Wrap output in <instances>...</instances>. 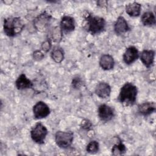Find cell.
I'll list each match as a JSON object with an SVG mask.
<instances>
[{
	"instance_id": "cell-1",
	"label": "cell",
	"mask_w": 156,
	"mask_h": 156,
	"mask_svg": "<svg viewBox=\"0 0 156 156\" xmlns=\"http://www.w3.org/2000/svg\"><path fill=\"white\" fill-rule=\"evenodd\" d=\"M137 93V87L132 83L126 82L121 88L118 100L125 105H133L136 102Z\"/></svg>"
},
{
	"instance_id": "cell-2",
	"label": "cell",
	"mask_w": 156,
	"mask_h": 156,
	"mask_svg": "<svg viewBox=\"0 0 156 156\" xmlns=\"http://www.w3.org/2000/svg\"><path fill=\"white\" fill-rule=\"evenodd\" d=\"M4 32L8 37L20 34L24 27V23L20 17H9L4 20Z\"/></svg>"
},
{
	"instance_id": "cell-3",
	"label": "cell",
	"mask_w": 156,
	"mask_h": 156,
	"mask_svg": "<svg viewBox=\"0 0 156 156\" xmlns=\"http://www.w3.org/2000/svg\"><path fill=\"white\" fill-rule=\"evenodd\" d=\"M86 20L87 21L88 30L91 34H98L104 30L105 21L103 18L88 15Z\"/></svg>"
},
{
	"instance_id": "cell-4",
	"label": "cell",
	"mask_w": 156,
	"mask_h": 156,
	"mask_svg": "<svg viewBox=\"0 0 156 156\" xmlns=\"http://www.w3.org/2000/svg\"><path fill=\"white\" fill-rule=\"evenodd\" d=\"M74 139V134L71 131H57L55 134V141L60 148L67 149L71 146Z\"/></svg>"
},
{
	"instance_id": "cell-5",
	"label": "cell",
	"mask_w": 156,
	"mask_h": 156,
	"mask_svg": "<svg viewBox=\"0 0 156 156\" xmlns=\"http://www.w3.org/2000/svg\"><path fill=\"white\" fill-rule=\"evenodd\" d=\"M48 129L41 122H37L30 130L32 140L37 144H43L48 135Z\"/></svg>"
},
{
	"instance_id": "cell-6",
	"label": "cell",
	"mask_w": 156,
	"mask_h": 156,
	"mask_svg": "<svg viewBox=\"0 0 156 156\" xmlns=\"http://www.w3.org/2000/svg\"><path fill=\"white\" fill-rule=\"evenodd\" d=\"M34 118L42 119L47 117L50 113V108L48 105L43 101L37 102L32 108Z\"/></svg>"
},
{
	"instance_id": "cell-7",
	"label": "cell",
	"mask_w": 156,
	"mask_h": 156,
	"mask_svg": "<svg viewBox=\"0 0 156 156\" xmlns=\"http://www.w3.org/2000/svg\"><path fill=\"white\" fill-rule=\"evenodd\" d=\"M98 113L100 119L104 122H107L112 120L115 116L113 108L104 104L99 106Z\"/></svg>"
},
{
	"instance_id": "cell-8",
	"label": "cell",
	"mask_w": 156,
	"mask_h": 156,
	"mask_svg": "<svg viewBox=\"0 0 156 156\" xmlns=\"http://www.w3.org/2000/svg\"><path fill=\"white\" fill-rule=\"evenodd\" d=\"M138 57L139 52L138 49L135 46H131L126 48L124 53L123 54L122 59L126 64L130 65L136 60Z\"/></svg>"
},
{
	"instance_id": "cell-9",
	"label": "cell",
	"mask_w": 156,
	"mask_h": 156,
	"mask_svg": "<svg viewBox=\"0 0 156 156\" xmlns=\"http://www.w3.org/2000/svg\"><path fill=\"white\" fill-rule=\"evenodd\" d=\"M51 16L48 14L46 12H43L40 14L35 20L34 25L37 30L43 31L46 30L49 21L51 20Z\"/></svg>"
},
{
	"instance_id": "cell-10",
	"label": "cell",
	"mask_w": 156,
	"mask_h": 156,
	"mask_svg": "<svg viewBox=\"0 0 156 156\" xmlns=\"http://www.w3.org/2000/svg\"><path fill=\"white\" fill-rule=\"evenodd\" d=\"M60 29L62 32L69 33L75 29L74 19L70 16H64L60 21Z\"/></svg>"
},
{
	"instance_id": "cell-11",
	"label": "cell",
	"mask_w": 156,
	"mask_h": 156,
	"mask_svg": "<svg viewBox=\"0 0 156 156\" xmlns=\"http://www.w3.org/2000/svg\"><path fill=\"white\" fill-rule=\"evenodd\" d=\"M114 30L117 35H122L130 30L129 24L123 16H119L114 24Z\"/></svg>"
},
{
	"instance_id": "cell-12",
	"label": "cell",
	"mask_w": 156,
	"mask_h": 156,
	"mask_svg": "<svg viewBox=\"0 0 156 156\" xmlns=\"http://www.w3.org/2000/svg\"><path fill=\"white\" fill-rule=\"evenodd\" d=\"M155 52L153 50H143L140 54V60L143 65L147 67H151L154 61Z\"/></svg>"
},
{
	"instance_id": "cell-13",
	"label": "cell",
	"mask_w": 156,
	"mask_h": 156,
	"mask_svg": "<svg viewBox=\"0 0 156 156\" xmlns=\"http://www.w3.org/2000/svg\"><path fill=\"white\" fill-rule=\"evenodd\" d=\"M111 93V87L106 82H100L99 83L95 88L96 94L101 98H108Z\"/></svg>"
},
{
	"instance_id": "cell-14",
	"label": "cell",
	"mask_w": 156,
	"mask_h": 156,
	"mask_svg": "<svg viewBox=\"0 0 156 156\" xmlns=\"http://www.w3.org/2000/svg\"><path fill=\"white\" fill-rule=\"evenodd\" d=\"M155 104L154 102H145L138 106V113L143 116H147L155 111Z\"/></svg>"
},
{
	"instance_id": "cell-15",
	"label": "cell",
	"mask_w": 156,
	"mask_h": 156,
	"mask_svg": "<svg viewBox=\"0 0 156 156\" xmlns=\"http://www.w3.org/2000/svg\"><path fill=\"white\" fill-rule=\"evenodd\" d=\"M15 85L18 90H24L32 88L33 87V83L24 74H21L16 80Z\"/></svg>"
},
{
	"instance_id": "cell-16",
	"label": "cell",
	"mask_w": 156,
	"mask_h": 156,
	"mask_svg": "<svg viewBox=\"0 0 156 156\" xmlns=\"http://www.w3.org/2000/svg\"><path fill=\"white\" fill-rule=\"evenodd\" d=\"M114 65V59L110 54H104L101 57L99 65L104 70H110L113 69Z\"/></svg>"
},
{
	"instance_id": "cell-17",
	"label": "cell",
	"mask_w": 156,
	"mask_h": 156,
	"mask_svg": "<svg viewBox=\"0 0 156 156\" xmlns=\"http://www.w3.org/2000/svg\"><path fill=\"white\" fill-rule=\"evenodd\" d=\"M141 5L137 2H133L126 5V13L132 17H136L140 15Z\"/></svg>"
},
{
	"instance_id": "cell-18",
	"label": "cell",
	"mask_w": 156,
	"mask_h": 156,
	"mask_svg": "<svg viewBox=\"0 0 156 156\" xmlns=\"http://www.w3.org/2000/svg\"><path fill=\"white\" fill-rule=\"evenodd\" d=\"M143 24L145 26H152L155 24V15L151 12H146L144 13L141 18Z\"/></svg>"
},
{
	"instance_id": "cell-19",
	"label": "cell",
	"mask_w": 156,
	"mask_h": 156,
	"mask_svg": "<svg viewBox=\"0 0 156 156\" xmlns=\"http://www.w3.org/2000/svg\"><path fill=\"white\" fill-rule=\"evenodd\" d=\"M51 57L56 63H60L64 58V51L60 48H55L51 52Z\"/></svg>"
},
{
	"instance_id": "cell-20",
	"label": "cell",
	"mask_w": 156,
	"mask_h": 156,
	"mask_svg": "<svg viewBox=\"0 0 156 156\" xmlns=\"http://www.w3.org/2000/svg\"><path fill=\"white\" fill-rule=\"evenodd\" d=\"M126 152L125 145L119 140L117 144H115L112 149V154L113 155H123Z\"/></svg>"
},
{
	"instance_id": "cell-21",
	"label": "cell",
	"mask_w": 156,
	"mask_h": 156,
	"mask_svg": "<svg viewBox=\"0 0 156 156\" xmlns=\"http://www.w3.org/2000/svg\"><path fill=\"white\" fill-rule=\"evenodd\" d=\"M99 149V143L95 140L90 141L86 148L87 151L90 154H95L98 152Z\"/></svg>"
},
{
	"instance_id": "cell-22",
	"label": "cell",
	"mask_w": 156,
	"mask_h": 156,
	"mask_svg": "<svg viewBox=\"0 0 156 156\" xmlns=\"http://www.w3.org/2000/svg\"><path fill=\"white\" fill-rule=\"evenodd\" d=\"M62 31L60 27H55L53 29L52 33V37L54 41L59 42L62 37Z\"/></svg>"
},
{
	"instance_id": "cell-23",
	"label": "cell",
	"mask_w": 156,
	"mask_h": 156,
	"mask_svg": "<svg viewBox=\"0 0 156 156\" xmlns=\"http://www.w3.org/2000/svg\"><path fill=\"white\" fill-rule=\"evenodd\" d=\"M51 43L49 40L44 41L41 44V48L45 52H48L51 49Z\"/></svg>"
},
{
	"instance_id": "cell-24",
	"label": "cell",
	"mask_w": 156,
	"mask_h": 156,
	"mask_svg": "<svg viewBox=\"0 0 156 156\" xmlns=\"http://www.w3.org/2000/svg\"><path fill=\"white\" fill-rule=\"evenodd\" d=\"M34 58L37 60H40L44 57V54L40 51H35L33 54Z\"/></svg>"
},
{
	"instance_id": "cell-25",
	"label": "cell",
	"mask_w": 156,
	"mask_h": 156,
	"mask_svg": "<svg viewBox=\"0 0 156 156\" xmlns=\"http://www.w3.org/2000/svg\"><path fill=\"white\" fill-rule=\"evenodd\" d=\"M72 85H73V87H74L75 88H79L80 87V85H82V80L80 78H74L73 80V82H72Z\"/></svg>"
},
{
	"instance_id": "cell-26",
	"label": "cell",
	"mask_w": 156,
	"mask_h": 156,
	"mask_svg": "<svg viewBox=\"0 0 156 156\" xmlns=\"http://www.w3.org/2000/svg\"><path fill=\"white\" fill-rule=\"evenodd\" d=\"M107 2L105 1H98L97 2V4L99 6H104V5H107Z\"/></svg>"
}]
</instances>
